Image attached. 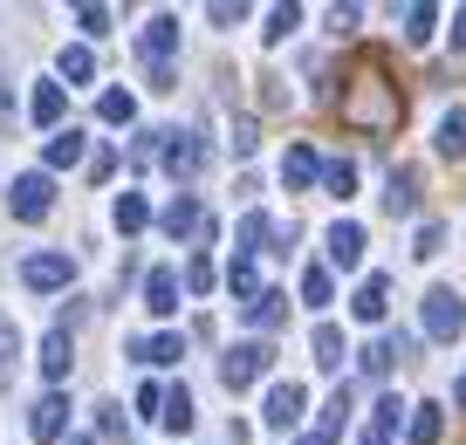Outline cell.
Returning a JSON list of instances; mask_svg holds the SVG:
<instances>
[{
	"mask_svg": "<svg viewBox=\"0 0 466 445\" xmlns=\"http://www.w3.org/2000/svg\"><path fill=\"white\" fill-rule=\"evenodd\" d=\"M343 124L357 130V137H391V130L405 124V89L391 83L384 56H364L343 76Z\"/></svg>",
	"mask_w": 466,
	"mask_h": 445,
	"instance_id": "obj_1",
	"label": "cell"
},
{
	"mask_svg": "<svg viewBox=\"0 0 466 445\" xmlns=\"http://www.w3.org/2000/svg\"><path fill=\"white\" fill-rule=\"evenodd\" d=\"M425 336H432V343L466 336V295L460 288H425Z\"/></svg>",
	"mask_w": 466,
	"mask_h": 445,
	"instance_id": "obj_2",
	"label": "cell"
},
{
	"mask_svg": "<svg viewBox=\"0 0 466 445\" xmlns=\"http://www.w3.org/2000/svg\"><path fill=\"white\" fill-rule=\"evenodd\" d=\"M268 370H275V349H268V343H233L227 357H219V384H227V390L261 384Z\"/></svg>",
	"mask_w": 466,
	"mask_h": 445,
	"instance_id": "obj_3",
	"label": "cell"
},
{
	"mask_svg": "<svg viewBox=\"0 0 466 445\" xmlns=\"http://www.w3.org/2000/svg\"><path fill=\"white\" fill-rule=\"evenodd\" d=\"M158 158H165V172H172L178 186H192V178H199V165H206V144H199V130H165Z\"/></svg>",
	"mask_w": 466,
	"mask_h": 445,
	"instance_id": "obj_4",
	"label": "cell"
},
{
	"mask_svg": "<svg viewBox=\"0 0 466 445\" xmlns=\"http://www.w3.org/2000/svg\"><path fill=\"white\" fill-rule=\"evenodd\" d=\"M7 206H15L21 227H42L48 206H56V186H48V172H21V178H15V199H7Z\"/></svg>",
	"mask_w": 466,
	"mask_h": 445,
	"instance_id": "obj_5",
	"label": "cell"
},
{
	"mask_svg": "<svg viewBox=\"0 0 466 445\" xmlns=\"http://www.w3.org/2000/svg\"><path fill=\"white\" fill-rule=\"evenodd\" d=\"M419 199H425L419 165H391V178H384V213H391V219H411V213H419Z\"/></svg>",
	"mask_w": 466,
	"mask_h": 445,
	"instance_id": "obj_6",
	"label": "cell"
},
{
	"mask_svg": "<svg viewBox=\"0 0 466 445\" xmlns=\"http://www.w3.org/2000/svg\"><path fill=\"white\" fill-rule=\"evenodd\" d=\"M302 404H309V390H302V384H295V377H289V384H275V390H268L261 418H268V425H275V431H295V425H302Z\"/></svg>",
	"mask_w": 466,
	"mask_h": 445,
	"instance_id": "obj_7",
	"label": "cell"
},
{
	"mask_svg": "<svg viewBox=\"0 0 466 445\" xmlns=\"http://www.w3.org/2000/svg\"><path fill=\"white\" fill-rule=\"evenodd\" d=\"M28 431H35V439H42V445L69 439V398H62V390H48V398H42V404H35V411H28Z\"/></svg>",
	"mask_w": 466,
	"mask_h": 445,
	"instance_id": "obj_8",
	"label": "cell"
},
{
	"mask_svg": "<svg viewBox=\"0 0 466 445\" xmlns=\"http://www.w3.org/2000/svg\"><path fill=\"white\" fill-rule=\"evenodd\" d=\"M69 274H76L69 254H35L28 268H21V281H28L35 295H56V288H69Z\"/></svg>",
	"mask_w": 466,
	"mask_h": 445,
	"instance_id": "obj_9",
	"label": "cell"
},
{
	"mask_svg": "<svg viewBox=\"0 0 466 445\" xmlns=\"http://www.w3.org/2000/svg\"><path fill=\"white\" fill-rule=\"evenodd\" d=\"M172 48H178V15H151V28H145V62H151V69H172Z\"/></svg>",
	"mask_w": 466,
	"mask_h": 445,
	"instance_id": "obj_10",
	"label": "cell"
},
{
	"mask_svg": "<svg viewBox=\"0 0 466 445\" xmlns=\"http://www.w3.org/2000/svg\"><path fill=\"white\" fill-rule=\"evenodd\" d=\"M364 227H357V219H336V227H329V260H336V268H364Z\"/></svg>",
	"mask_w": 466,
	"mask_h": 445,
	"instance_id": "obj_11",
	"label": "cell"
},
{
	"mask_svg": "<svg viewBox=\"0 0 466 445\" xmlns=\"http://www.w3.org/2000/svg\"><path fill=\"white\" fill-rule=\"evenodd\" d=\"M178 288H186V281H178L172 268H151L145 274V308H151V316H178Z\"/></svg>",
	"mask_w": 466,
	"mask_h": 445,
	"instance_id": "obj_12",
	"label": "cell"
},
{
	"mask_svg": "<svg viewBox=\"0 0 466 445\" xmlns=\"http://www.w3.org/2000/svg\"><path fill=\"white\" fill-rule=\"evenodd\" d=\"M357 322H384V308H391V274H364V288H357Z\"/></svg>",
	"mask_w": 466,
	"mask_h": 445,
	"instance_id": "obj_13",
	"label": "cell"
},
{
	"mask_svg": "<svg viewBox=\"0 0 466 445\" xmlns=\"http://www.w3.org/2000/svg\"><path fill=\"white\" fill-rule=\"evenodd\" d=\"M316 178H322V158L309 151V144H289V158H281V186L302 192V186H316Z\"/></svg>",
	"mask_w": 466,
	"mask_h": 445,
	"instance_id": "obj_14",
	"label": "cell"
},
{
	"mask_svg": "<svg viewBox=\"0 0 466 445\" xmlns=\"http://www.w3.org/2000/svg\"><path fill=\"white\" fill-rule=\"evenodd\" d=\"M158 227L172 233V240H186V233H199V227H206V213H199V199H192V192H178V199L158 213Z\"/></svg>",
	"mask_w": 466,
	"mask_h": 445,
	"instance_id": "obj_15",
	"label": "cell"
},
{
	"mask_svg": "<svg viewBox=\"0 0 466 445\" xmlns=\"http://www.w3.org/2000/svg\"><path fill=\"white\" fill-rule=\"evenodd\" d=\"M261 240H275V219H268V213H248V219H240V233H233V260H254V254H268Z\"/></svg>",
	"mask_w": 466,
	"mask_h": 445,
	"instance_id": "obj_16",
	"label": "cell"
},
{
	"mask_svg": "<svg viewBox=\"0 0 466 445\" xmlns=\"http://www.w3.org/2000/svg\"><path fill=\"white\" fill-rule=\"evenodd\" d=\"M240 316H248L254 329H281V322H289V295H281V288H261V295H254Z\"/></svg>",
	"mask_w": 466,
	"mask_h": 445,
	"instance_id": "obj_17",
	"label": "cell"
},
{
	"mask_svg": "<svg viewBox=\"0 0 466 445\" xmlns=\"http://www.w3.org/2000/svg\"><path fill=\"white\" fill-rule=\"evenodd\" d=\"M432 151H439V158H452V165L466 158V110H446V116H439V130H432Z\"/></svg>",
	"mask_w": 466,
	"mask_h": 445,
	"instance_id": "obj_18",
	"label": "cell"
},
{
	"mask_svg": "<svg viewBox=\"0 0 466 445\" xmlns=\"http://www.w3.org/2000/svg\"><path fill=\"white\" fill-rule=\"evenodd\" d=\"M69 363H76V343H69V322H56V329L42 336V370H48V377H69Z\"/></svg>",
	"mask_w": 466,
	"mask_h": 445,
	"instance_id": "obj_19",
	"label": "cell"
},
{
	"mask_svg": "<svg viewBox=\"0 0 466 445\" xmlns=\"http://www.w3.org/2000/svg\"><path fill=\"white\" fill-rule=\"evenodd\" d=\"M309 349H316V370H343V329L336 322H316V336H309Z\"/></svg>",
	"mask_w": 466,
	"mask_h": 445,
	"instance_id": "obj_20",
	"label": "cell"
},
{
	"mask_svg": "<svg viewBox=\"0 0 466 445\" xmlns=\"http://www.w3.org/2000/svg\"><path fill=\"white\" fill-rule=\"evenodd\" d=\"M350 404H357V390H350V384H336V390H329V404H322V425H316V431H322L329 445L343 439V425H350Z\"/></svg>",
	"mask_w": 466,
	"mask_h": 445,
	"instance_id": "obj_21",
	"label": "cell"
},
{
	"mask_svg": "<svg viewBox=\"0 0 466 445\" xmlns=\"http://www.w3.org/2000/svg\"><path fill=\"white\" fill-rule=\"evenodd\" d=\"M62 110H69L62 83H35V103H28V116H35V124H48V130H56V124H62Z\"/></svg>",
	"mask_w": 466,
	"mask_h": 445,
	"instance_id": "obj_22",
	"label": "cell"
},
{
	"mask_svg": "<svg viewBox=\"0 0 466 445\" xmlns=\"http://www.w3.org/2000/svg\"><path fill=\"white\" fill-rule=\"evenodd\" d=\"M165 431H192V418H199V411H192V390L186 384H172V390H165Z\"/></svg>",
	"mask_w": 466,
	"mask_h": 445,
	"instance_id": "obj_23",
	"label": "cell"
},
{
	"mask_svg": "<svg viewBox=\"0 0 466 445\" xmlns=\"http://www.w3.org/2000/svg\"><path fill=\"white\" fill-rule=\"evenodd\" d=\"M439 431H446V411L439 404H411V445H439Z\"/></svg>",
	"mask_w": 466,
	"mask_h": 445,
	"instance_id": "obj_24",
	"label": "cell"
},
{
	"mask_svg": "<svg viewBox=\"0 0 466 445\" xmlns=\"http://www.w3.org/2000/svg\"><path fill=\"white\" fill-rule=\"evenodd\" d=\"M145 227H151L145 192H124V199H116V233H145Z\"/></svg>",
	"mask_w": 466,
	"mask_h": 445,
	"instance_id": "obj_25",
	"label": "cell"
},
{
	"mask_svg": "<svg viewBox=\"0 0 466 445\" xmlns=\"http://www.w3.org/2000/svg\"><path fill=\"white\" fill-rule=\"evenodd\" d=\"M96 116H103V124H131V116H137V96H131V89H103V96H96Z\"/></svg>",
	"mask_w": 466,
	"mask_h": 445,
	"instance_id": "obj_26",
	"label": "cell"
},
{
	"mask_svg": "<svg viewBox=\"0 0 466 445\" xmlns=\"http://www.w3.org/2000/svg\"><path fill=\"white\" fill-rule=\"evenodd\" d=\"M432 28H439V7H425V0H411V7H405V42H432Z\"/></svg>",
	"mask_w": 466,
	"mask_h": 445,
	"instance_id": "obj_27",
	"label": "cell"
},
{
	"mask_svg": "<svg viewBox=\"0 0 466 445\" xmlns=\"http://www.w3.org/2000/svg\"><path fill=\"white\" fill-rule=\"evenodd\" d=\"M76 158H83V130H56V137H48V165H56V172H62V165H76Z\"/></svg>",
	"mask_w": 466,
	"mask_h": 445,
	"instance_id": "obj_28",
	"label": "cell"
},
{
	"mask_svg": "<svg viewBox=\"0 0 466 445\" xmlns=\"http://www.w3.org/2000/svg\"><path fill=\"white\" fill-rule=\"evenodd\" d=\"M137 357H145V363H178V357H186V336H145Z\"/></svg>",
	"mask_w": 466,
	"mask_h": 445,
	"instance_id": "obj_29",
	"label": "cell"
},
{
	"mask_svg": "<svg viewBox=\"0 0 466 445\" xmlns=\"http://www.w3.org/2000/svg\"><path fill=\"white\" fill-rule=\"evenodd\" d=\"M227 288L240 295V308H248L254 295H261V274H254V260H233V268H227Z\"/></svg>",
	"mask_w": 466,
	"mask_h": 445,
	"instance_id": "obj_30",
	"label": "cell"
},
{
	"mask_svg": "<svg viewBox=\"0 0 466 445\" xmlns=\"http://www.w3.org/2000/svg\"><path fill=\"white\" fill-rule=\"evenodd\" d=\"M322 186H329L336 199H350V192H357V165H350V158H329V165H322Z\"/></svg>",
	"mask_w": 466,
	"mask_h": 445,
	"instance_id": "obj_31",
	"label": "cell"
},
{
	"mask_svg": "<svg viewBox=\"0 0 466 445\" xmlns=\"http://www.w3.org/2000/svg\"><path fill=\"white\" fill-rule=\"evenodd\" d=\"M295 28H302V7L289 0V7H275V15H268V28H261V35H268V42H289Z\"/></svg>",
	"mask_w": 466,
	"mask_h": 445,
	"instance_id": "obj_32",
	"label": "cell"
},
{
	"mask_svg": "<svg viewBox=\"0 0 466 445\" xmlns=\"http://www.w3.org/2000/svg\"><path fill=\"white\" fill-rule=\"evenodd\" d=\"M302 302H316V308H322V302H336V281H329V268H309V274H302Z\"/></svg>",
	"mask_w": 466,
	"mask_h": 445,
	"instance_id": "obj_33",
	"label": "cell"
},
{
	"mask_svg": "<svg viewBox=\"0 0 466 445\" xmlns=\"http://www.w3.org/2000/svg\"><path fill=\"white\" fill-rule=\"evenodd\" d=\"M62 76H69V83H89V76H96V56H89V48H62Z\"/></svg>",
	"mask_w": 466,
	"mask_h": 445,
	"instance_id": "obj_34",
	"label": "cell"
},
{
	"mask_svg": "<svg viewBox=\"0 0 466 445\" xmlns=\"http://www.w3.org/2000/svg\"><path fill=\"white\" fill-rule=\"evenodd\" d=\"M439 247H446V227H439V219H425V227H419V240H411V254H419V260H432Z\"/></svg>",
	"mask_w": 466,
	"mask_h": 445,
	"instance_id": "obj_35",
	"label": "cell"
},
{
	"mask_svg": "<svg viewBox=\"0 0 466 445\" xmlns=\"http://www.w3.org/2000/svg\"><path fill=\"white\" fill-rule=\"evenodd\" d=\"M206 288H213V260L192 254V260H186V295H206Z\"/></svg>",
	"mask_w": 466,
	"mask_h": 445,
	"instance_id": "obj_36",
	"label": "cell"
},
{
	"mask_svg": "<svg viewBox=\"0 0 466 445\" xmlns=\"http://www.w3.org/2000/svg\"><path fill=\"white\" fill-rule=\"evenodd\" d=\"M391 343H364V377H384V370H391Z\"/></svg>",
	"mask_w": 466,
	"mask_h": 445,
	"instance_id": "obj_37",
	"label": "cell"
},
{
	"mask_svg": "<svg viewBox=\"0 0 466 445\" xmlns=\"http://www.w3.org/2000/svg\"><path fill=\"white\" fill-rule=\"evenodd\" d=\"M76 28L83 35H110V7H76Z\"/></svg>",
	"mask_w": 466,
	"mask_h": 445,
	"instance_id": "obj_38",
	"label": "cell"
},
{
	"mask_svg": "<svg viewBox=\"0 0 466 445\" xmlns=\"http://www.w3.org/2000/svg\"><path fill=\"white\" fill-rule=\"evenodd\" d=\"M254 144H261V137H254V116H233V151H240V158H248Z\"/></svg>",
	"mask_w": 466,
	"mask_h": 445,
	"instance_id": "obj_39",
	"label": "cell"
},
{
	"mask_svg": "<svg viewBox=\"0 0 466 445\" xmlns=\"http://www.w3.org/2000/svg\"><path fill=\"white\" fill-rule=\"evenodd\" d=\"M158 137H165V130H145V137L131 144V165H151V158H158Z\"/></svg>",
	"mask_w": 466,
	"mask_h": 445,
	"instance_id": "obj_40",
	"label": "cell"
},
{
	"mask_svg": "<svg viewBox=\"0 0 466 445\" xmlns=\"http://www.w3.org/2000/svg\"><path fill=\"white\" fill-rule=\"evenodd\" d=\"M137 411L158 418V411H165V390H158V384H137Z\"/></svg>",
	"mask_w": 466,
	"mask_h": 445,
	"instance_id": "obj_41",
	"label": "cell"
},
{
	"mask_svg": "<svg viewBox=\"0 0 466 445\" xmlns=\"http://www.w3.org/2000/svg\"><path fill=\"white\" fill-rule=\"evenodd\" d=\"M206 15H213V28H233V21L248 15V7H240V0H233V7H227V0H213V7H206Z\"/></svg>",
	"mask_w": 466,
	"mask_h": 445,
	"instance_id": "obj_42",
	"label": "cell"
},
{
	"mask_svg": "<svg viewBox=\"0 0 466 445\" xmlns=\"http://www.w3.org/2000/svg\"><path fill=\"white\" fill-rule=\"evenodd\" d=\"M15 349H21V329H15V316H0V363L15 357Z\"/></svg>",
	"mask_w": 466,
	"mask_h": 445,
	"instance_id": "obj_43",
	"label": "cell"
},
{
	"mask_svg": "<svg viewBox=\"0 0 466 445\" xmlns=\"http://www.w3.org/2000/svg\"><path fill=\"white\" fill-rule=\"evenodd\" d=\"M116 172V151H110V144H103V151H89V178H110Z\"/></svg>",
	"mask_w": 466,
	"mask_h": 445,
	"instance_id": "obj_44",
	"label": "cell"
},
{
	"mask_svg": "<svg viewBox=\"0 0 466 445\" xmlns=\"http://www.w3.org/2000/svg\"><path fill=\"white\" fill-rule=\"evenodd\" d=\"M0 83H7V56H0ZM0 130H15V96L0 89Z\"/></svg>",
	"mask_w": 466,
	"mask_h": 445,
	"instance_id": "obj_45",
	"label": "cell"
},
{
	"mask_svg": "<svg viewBox=\"0 0 466 445\" xmlns=\"http://www.w3.org/2000/svg\"><path fill=\"white\" fill-rule=\"evenodd\" d=\"M96 425L110 431V439H116V431H131V425H124V411H116V404H103V411H96Z\"/></svg>",
	"mask_w": 466,
	"mask_h": 445,
	"instance_id": "obj_46",
	"label": "cell"
},
{
	"mask_svg": "<svg viewBox=\"0 0 466 445\" xmlns=\"http://www.w3.org/2000/svg\"><path fill=\"white\" fill-rule=\"evenodd\" d=\"M452 48H466V7L452 15Z\"/></svg>",
	"mask_w": 466,
	"mask_h": 445,
	"instance_id": "obj_47",
	"label": "cell"
},
{
	"mask_svg": "<svg viewBox=\"0 0 466 445\" xmlns=\"http://www.w3.org/2000/svg\"><path fill=\"white\" fill-rule=\"evenodd\" d=\"M364 445H391V431H384V425H370V431H364Z\"/></svg>",
	"mask_w": 466,
	"mask_h": 445,
	"instance_id": "obj_48",
	"label": "cell"
},
{
	"mask_svg": "<svg viewBox=\"0 0 466 445\" xmlns=\"http://www.w3.org/2000/svg\"><path fill=\"white\" fill-rule=\"evenodd\" d=\"M452 404H460V411H466V370H460V384H452Z\"/></svg>",
	"mask_w": 466,
	"mask_h": 445,
	"instance_id": "obj_49",
	"label": "cell"
},
{
	"mask_svg": "<svg viewBox=\"0 0 466 445\" xmlns=\"http://www.w3.org/2000/svg\"><path fill=\"white\" fill-rule=\"evenodd\" d=\"M295 445H329V439H322V431H302V439H295Z\"/></svg>",
	"mask_w": 466,
	"mask_h": 445,
	"instance_id": "obj_50",
	"label": "cell"
}]
</instances>
